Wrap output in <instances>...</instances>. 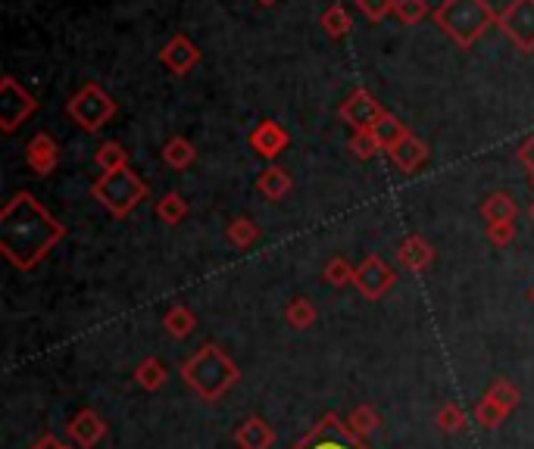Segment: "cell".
Returning a JSON list of instances; mask_svg holds the SVG:
<instances>
[{"label": "cell", "mask_w": 534, "mask_h": 449, "mask_svg": "<svg viewBox=\"0 0 534 449\" xmlns=\"http://www.w3.org/2000/svg\"><path fill=\"white\" fill-rule=\"evenodd\" d=\"M66 237V228L57 216H50L47 209L32 194H16L4 213H0V250L13 262L16 269H35L38 262L54 250Z\"/></svg>", "instance_id": "6da1fadb"}, {"label": "cell", "mask_w": 534, "mask_h": 449, "mask_svg": "<svg viewBox=\"0 0 534 449\" xmlns=\"http://www.w3.org/2000/svg\"><path fill=\"white\" fill-rule=\"evenodd\" d=\"M182 378L197 396H203L207 403H216L222 393L238 384L241 372L225 350H219L216 343H207V347L182 365Z\"/></svg>", "instance_id": "7a4b0ae2"}, {"label": "cell", "mask_w": 534, "mask_h": 449, "mask_svg": "<svg viewBox=\"0 0 534 449\" xmlns=\"http://www.w3.org/2000/svg\"><path fill=\"white\" fill-rule=\"evenodd\" d=\"M431 16L441 25V32L460 47H475V41L491 25H497V13L488 7V0H444Z\"/></svg>", "instance_id": "3957f363"}, {"label": "cell", "mask_w": 534, "mask_h": 449, "mask_svg": "<svg viewBox=\"0 0 534 449\" xmlns=\"http://www.w3.org/2000/svg\"><path fill=\"white\" fill-rule=\"evenodd\" d=\"M91 197L104 206L110 216L125 219L147 197V184L132 169L104 172L91 184Z\"/></svg>", "instance_id": "277c9868"}, {"label": "cell", "mask_w": 534, "mask_h": 449, "mask_svg": "<svg viewBox=\"0 0 534 449\" xmlns=\"http://www.w3.org/2000/svg\"><path fill=\"white\" fill-rule=\"evenodd\" d=\"M66 116L82 125L85 131H100L113 116H116V100L94 82H88L79 94H72L66 103Z\"/></svg>", "instance_id": "5b68a950"}, {"label": "cell", "mask_w": 534, "mask_h": 449, "mask_svg": "<svg viewBox=\"0 0 534 449\" xmlns=\"http://www.w3.org/2000/svg\"><path fill=\"white\" fill-rule=\"evenodd\" d=\"M38 110V100L25 91L13 75L0 78V128L13 135V131Z\"/></svg>", "instance_id": "8992f818"}, {"label": "cell", "mask_w": 534, "mask_h": 449, "mask_svg": "<svg viewBox=\"0 0 534 449\" xmlns=\"http://www.w3.org/2000/svg\"><path fill=\"white\" fill-rule=\"evenodd\" d=\"M497 25L519 50L531 54L534 50V0H513V4L497 16Z\"/></svg>", "instance_id": "52a82bcc"}, {"label": "cell", "mask_w": 534, "mask_h": 449, "mask_svg": "<svg viewBox=\"0 0 534 449\" xmlns=\"http://www.w3.org/2000/svg\"><path fill=\"white\" fill-rule=\"evenodd\" d=\"M353 287L360 290V294L369 303H375V300H381L394 287V272H391V266L381 256H366L360 266H356Z\"/></svg>", "instance_id": "ba28073f"}, {"label": "cell", "mask_w": 534, "mask_h": 449, "mask_svg": "<svg viewBox=\"0 0 534 449\" xmlns=\"http://www.w3.org/2000/svg\"><path fill=\"white\" fill-rule=\"evenodd\" d=\"M388 110H381V103L366 91V88H356L347 94V100L341 103V110L338 116L353 125V131H372L378 125V119L385 116Z\"/></svg>", "instance_id": "9c48e42d"}, {"label": "cell", "mask_w": 534, "mask_h": 449, "mask_svg": "<svg viewBox=\"0 0 534 449\" xmlns=\"http://www.w3.org/2000/svg\"><path fill=\"white\" fill-rule=\"evenodd\" d=\"M247 144L257 150L263 160H275L278 153L282 150H288V144H291V135L288 131L278 125L275 119H263L257 128L250 131V138H247Z\"/></svg>", "instance_id": "30bf717a"}, {"label": "cell", "mask_w": 534, "mask_h": 449, "mask_svg": "<svg viewBox=\"0 0 534 449\" xmlns=\"http://www.w3.org/2000/svg\"><path fill=\"white\" fill-rule=\"evenodd\" d=\"M66 437H69L75 446H79V449H91V446H97L100 440L107 437V421L100 418L94 409H82V412L66 425Z\"/></svg>", "instance_id": "8fae6325"}, {"label": "cell", "mask_w": 534, "mask_h": 449, "mask_svg": "<svg viewBox=\"0 0 534 449\" xmlns=\"http://www.w3.org/2000/svg\"><path fill=\"white\" fill-rule=\"evenodd\" d=\"M160 60L172 75H188L197 63H200V50L188 35H175L166 41V47L160 50Z\"/></svg>", "instance_id": "7c38bea8"}, {"label": "cell", "mask_w": 534, "mask_h": 449, "mask_svg": "<svg viewBox=\"0 0 534 449\" xmlns=\"http://www.w3.org/2000/svg\"><path fill=\"white\" fill-rule=\"evenodd\" d=\"M25 163H29V169L35 175H50L57 166H60V144L47 135V131H38V135L29 141V147H25Z\"/></svg>", "instance_id": "4fadbf2b"}, {"label": "cell", "mask_w": 534, "mask_h": 449, "mask_svg": "<svg viewBox=\"0 0 534 449\" xmlns=\"http://www.w3.org/2000/svg\"><path fill=\"white\" fill-rule=\"evenodd\" d=\"M388 153V160L394 163V169H400L403 175H413L419 166H425V160H428V147H425V141H419L413 131L410 135H403L394 147H388L385 150Z\"/></svg>", "instance_id": "5bb4252c"}, {"label": "cell", "mask_w": 534, "mask_h": 449, "mask_svg": "<svg viewBox=\"0 0 534 449\" xmlns=\"http://www.w3.org/2000/svg\"><path fill=\"white\" fill-rule=\"evenodd\" d=\"M235 443H238L241 449H269V446L275 443V431H272V425H269L266 418L250 415V418H244L241 425H238Z\"/></svg>", "instance_id": "9a60e30c"}, {"label": "cell", "mask_w": 534, "mask_h": 449, "mask_svg": "<svg viewBox=\"0 0 534 449\" xmlns=\"http://www.w3.org/2000/svg\"><path fill=\"white\" fill-rule=\"evenodd\" d=\"M397 259H400V266L406 272H425L431 266V259H435V250H431V244L425 241L422 234H410L406 241L400 244L397 250Z\"/></svg>", "instance_id": "2e32d148"}, {"label": "cell", "mask_w": 534, "mask_h": 449, "mask_svg": "<svg viewBox=\"0 0 534 449\" xmlns=\"http://www.w3.org/2000/svg\"><path fill=\"white\" fill-rule=\"evenodd\" d=\"M516 216H519V206H516V200L506 194V191H497V194L485 197V203H481V219H485L488 225L516 222Z\"/></svg>", "instance_id": "e0dca14e"}, {"label": "cell", "mask_w": 534, "mask_h": 449, "mask_svg": "<svg viewBox=\"0 0 534 449\" xmlns=\"http://www.w3.org/2000/svg\"><path fill=\"white\" fill-rule=\"evenodd\" d=\"M257 191H260L266 200H272V203L285 200V197L291 194V175H288L282 166H269V169L260 172Z\"/></svg>", "instance_id": "ac0fdd59"}, {"label": "cell", "mask_w": 534, "mask_h": 449, "mask_svg": "<svg viewBox=\"0 0 534 449\" xmlns=\"http://www.w3.org/2000/svg\"><path fill=\"white\" fill-rule=\"evenodd\" d=\"M135 381H138V387H141V390H147V393H157V390H163V387H166L169 372H166V365H163L157 356H147V359H141V362H138V368H135Z\"/></svg>", "instance_id": "d6986e66"}, {"label": "cell", "mask_w": 534, "mask_h": 449, "mask_svg": "<svg viewBox=\"0 0 534 449\" xmlns=\"http://www.w3.org/2000/svg\"><path fill=\"white\" fill-rule=\"evenodd\" d=\"M510 412H513V409H506V406L497 400V396L485 393V396L478 400V406H475V421H478V425L485 428V431H494V428L503 425L506 418H510Z\"/></svg>", "instance_id": "ffe728a7"}, {"label": "cell", "mask_w": 534, "mask_h": 449, "mask_svg": "<svg viewBox=\"0 0 534 449\" xmlns=\"http://www.w3.org/2000/svg\"><path fill=\"white\" fill-rule=\"evenodd\" d=\"M163 328H166V334L169 337H175V340H185V337H191L194 334V328H197V315L188 309V306H172L166 315H163Z\"/></svg>", "instance_id": "44dd1931"}, {"label": "cell", "mask_w": 534, "mask_h": 449, "mask_svg": "<svg viewBox=\"0 0 534 449\" xmlns=\"http://www.w3.org/2000/svg\"><path fill=\"white\" fill-rule=\"evenodd\" d=\"M316 319H319V309H316V303L307 300V297H294V300L285 306V322H288V328H294V331L313 328Z\"/></svg>", "instance_id": "7402d4cb"}, {"label": "cell", "mask_w": 534, "mask_h": 449, "mask_svg": "<svg viewBox=\"0 0 534 449\" xmlns=\"http://www.w3.org/2000/svg\"><path fill=\"white\" fill-rule=\"evenodd\" d=\"M225 241L232 244V247H238V250H247L250 244H257V241H260V225L253 222V219H247V216H238V219L228 222V228H225Z\"/></svg>", "instance_id": "603a6c76"}, {"label": "cell", "mask_w": 534, "mask_h": 449, "mask_svg": "<svg viewBox=\"0 0 534 449\" xmlns=\"http://www.w3.org/2000/svg\"><path fill=\"white\" fill-rule=\"evenodd\" d=\"M378 425H381V415H378V409L369 406V403H360V406L350 412V418H347V431H350L353 437H369V434L378 431Z\"/></svg>", "instance_id": "cb8c5ba5"}, {"label": "cell", "mask_w": 534, "mask_h": 449, "mask_svg": "<svg viewBox=\"0 0 534 449\" xmlns=\"http://www.w3.org/2000/svg\"><path fill=\"white\" fill-rule=\"evenodd\" d=\"M94 163L100 166V172L129 169V150H125L119 141H107V144H100V150L94 153Z\"/></svg>", "instance_id": "d4e9b609"}, {"label": "cell", "mask_w": 534, "mask_h": 449, "mask_svg": "<svg viewBox=\"0 0 534 449\" xmlns=\"http://www.w3.org/2000/svg\"><path fill=\"white\" fill-rule=\"evenodd\" d=\"M163 160L172 169H188L197 160V150L188 138H169L166 147H163Z\"/></svg>", "instance_id": "484cf974"}, {"label": "cell", "mask_w": 534, "mask_h": 449, "mask_svg": "<svg viewBox=\"0 0 534 449\" xmlns=\"http://www.w3.org/2000/svg\"><path fill=\"white\" fill-rule=\"evenodd\" d=\"M319 22H322V29H325L328 38H344V35H350V29H353L350 13L344 10V4H332V7L322 13Z\"/></svg>", "instance_id": "4316f807"}, {"label": "cell", "mask_w": 534, "mask_h": 449, "mask_svg": "<svg viewBox=\"0 0 534 449\" xmlns=\"http://www.w3.org/2000/svg\"><path fill=\"white\" fill-rule=\"evenodd\" d=\"M353 275H356V266H350L344 256H332L325 262V269H322V281L328 287H338V290L353 284Z\"/></svg>", "instance_id": "83f0119b"}, {"label": "cell", "mask_w": 534, "mask_h": 449, "mask_svg": "<svg viewBox=\"0 0 534 449\" xmlns=\"http://www.w3.org/2000/svg\"><path fill=\"white\" fill-rule=\"evenodd\" d=\"M157 219L163 225H178L188 219V200L182 194H166L160 203H157Z\"/></svg>", "instance_id": "f1b7e54d"}, {"label": "cell", "mask_w": 534, "mask_h": 449, "mask_svg": "<svg viewBox=\"0 0 534 449\" xmlns=\"http://www.w3.org/2000/svg\"><path fill=\"white\" fill-rule=\"evenodd\" d=\"M435 425L441 434H456V431H463L466 428V409L460 403H444L438 412H435Z\"/></svg>", "instance_id": "f546056e"}, {"label": "cell", "mask_w": 534, "mask_h": 449, "mask_svg": "<svg viewBox=\"0 0 534 449\" xmlns=\"http://www.w3.org/2000/svg\"><path fill=\"white\" fill-rule=\"evenodd\" d=\"M372 135L378 138V144H381V147H385V150H388V147H394V144H397V141H400L403 135H410V131H406V125H403V122H400L397 116L385 113V116H381V119H378V125L372 128Z\"/></svg>", "instance_id": "4dcf8cb0"}, {"label": "cell", "mask_w": 534, "mask_h": 449, "mask_svg": "<svg viewBox=\"0 0 534 449\" xmlns=\"http://www.w3.org/2000/svg\"><path fill=\"white\" fill-rule=\"evenodd\" d=\"M350 153L356 156V160H375V156L381 153V150H385V147H381L378 144V138L372 135V131H353V138H350Z\"/></svg>", "instance_id": "1f68e13d"}, {"label": "cell", "mask_w": 534, "mask_h": 449, "mask_svg": "<svg viewBox=\"0 0 534 449\" xmlns=\"http://www.w3.org/2000/svg\"><path fill=\"white\" fill-rule=\"evenodd\" d=\"M394 16L403 22V25H416L428 16V4L425 0H397L394 4Z\"/></svg>", "instance_id": "d6a6232c"}, {"label": "cell", "mask_w": 534, "mask_h": 449, "mask_svg": "<svg viewBox=\"0 0 534 449\" xmlns=\"http://www.w3.org/2000/svg\"><path fill=\"white\" fill-rule=\"evenodd\" d=\"M488 241L497 247V250H506L513 241H516V225L513 222H497V225H488Z\"/></svg>", "instance_id": "836d02e7"}, {"label": "cell", "mask_w": 534, "mask_h": 449, "mask_svg": "<svg viewBox=\"0 0 534 449\" xmlns=\"http://www.w3.org/2000/svg\"><path fill=\"white\" fill-rule=\"evenodd\" d=\"M394 4H397V0H356V7H360L372 22H381L385 16H391Z\"/></svg>", "instance_id": "e575fe53"}, {"label": "cell", "mask_w": 534, "mask_h": 449, "mask_svg": "<svg viewBox=\"0 0 534 449\" xmlns=\"http://www.w3.org/2000/svg\"><path fill=\"white\" fill-rule=\"evenodd\" d=\"M519 163H522V166L534 175V135H531V138L519 147Z\"/></svg>", "instance_id": "d590c367"}, {"label": "cell", "mask_w": 534, "mask_h": 449, "mask_svg": "<svg viewBox=\"0 0 534 449\" xmlns=\"http://www.w3.org/2000/svg\"><path fill=\"white\" fill-rule=\"evenodd\" d=\"M66 443L57 437V434H41L35 443H32V449H63Z\"/></svg>", "instance_id": "8d00e7d4"}, {"label": "cell", "mask_w": 534, "mask_h": 449, "mask_svg": "<svg viewBox=\"0 0 534 449\" xmlns=\"http://www.w3.org/2000/svg\"><path fill=\"white\" fill-rule=\"evenodd\" d=\"M257 4H260V7H272V4H275V0H257Z\"/></svg>", "instance_id": "74e56055"}, {"label": "cell", "mask_w": 534, "mask_h": 449, "mask_svg": "<svg viewBox=\"0 0 534 449\" xmlns=\"http://www.w3.org/2000/svg\"><path fill=\"white\" fill-rule=\"evenodd\" d=\"M528 216H531V222H534V203H531V209H528Z\"/></svg>", "instance_id": "f35d334b"}, {"label": "cell", "mask_w": 534, "mask_h": 449, "mask_svg": "<svg viewBox=\"0 0 534 449\" xmlns=\"http://www.w3.org/2000/svg\"><path fill=\"white\" fill-rule=\"evenodd\" d=\"M528 300H531V303H534V287H531V290H528Z\"/></svg>", "instance_id": "ab89813d"}, {"label": "cell", "mask_w": 534, "mask_h": 449, "mask_svg": "<svg viewBox=\"0 0 534 449\" xmlns=\"http://www.w3.org/2000/svg\"><path fill=\"white\" fill-rule=\"evenodd\" d=\"M63 449H79V446H63Z\"/></svg>", "instance_id": "60d3db41"}, {"label": "cell", "mask_w": 534, "mask_h": 449, "mask_svg": "<svg viewBox=\"0 0 534 449\" xmlns=\"http://www.w3.org/2000/svg\"><path fill=\"white\" fill-rule=\"evenodd\" d=\"M531 184H534V181H531Z\"/></svg>", "instance_id": "b9f144b4"}]
</instances>
